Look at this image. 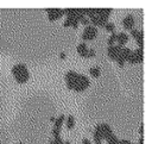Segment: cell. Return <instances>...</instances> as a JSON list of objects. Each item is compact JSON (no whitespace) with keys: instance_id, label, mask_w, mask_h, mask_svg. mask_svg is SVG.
Returning a JSON list of instances; mask_svg holds the SVG:
<instances>
[{"instance_id":"1","label":"cell","mask_w":152,"mask_h":144,"mask_svg":"<svg viewBox=\"0 0 152 144\" xmlns=\"http://www.w3.org/2000/svg\"><path fill=\"white\" fill-rule=\"evenodd\" d=\"M64 79H65L66 87L75 92H83L90 86V80L86 75L78 74L74 70H69L65 74Z\"/></svg>"},{"instance_id":"2","label":"cell","mask_w":152,"mask_h":144,"mask_svg":"<svg viewBox=\"0 0 152 144\" xmlns=\"http://www.w3.org/2000/svg\"><path fill=\"white\" fill-rule=\"evenodd\" d=\"M112 8H84V15L95 27L104 26L112 13Z\"/></svg>"},{"instance_id":"3","label":"cell","mask_w":152,"mask_h":144,"mask_svg":"<svg viewBox=\"0 0 152 144\" xmlns=\"http://www.w3.org/2000/svg\"><path fill=\"white\" fill-rule=\"evenodd\" d=\"M12 74L18 83H26L30 79V71L24 63H17L12 67Z\"/></svg>"},{"instance_id":"4","label":"cell","mask_w":152,"mask_h":144,"mask_svg":"<svg viewBox=\"0 0 152 144\" xmlns=\"http://www.w3.org/2000/svg\"><path fill=\"white\" fill-rule=\"evenodd\" d=\"M97 36V27L93 26V25H87L84 26V30L82 32V40H93L95 39Z\"/></svg>"},{"instance_id":"5","label":"cell","mask_w":152,"mask_h":144,"mask_svg":"<svg viewBox=\"0 0 152 144\" xmlns=\"http://www.w3.org/2000/svg\"><path fill=\"white\" fill-rule=\"evenodd\" d=\"M144 61V52H142V49L141 48H138L135 50H133L127 60L128 63L131 64H137V63H141Z\"/></svg>"},{"instance_id":"6","label":"cell","mask_w":152,"mask_h":144,"mask_svg":"<svg viewBox=\"0 0 152 144\" xmlns=\"http://www.w3.org/2000/svg\"><path fill=\"white\" fill-rule=\"evenodd\" d=\"M45 11L48 13V18L50 21H55L64 15V10L62 8H46Z\"/></svg>"},{"instance_id":"7","label":"cell","mask_w":152,"mask_h":144,"mask_svg":"<svg viewBox=\"0 0 152 144\" xmlns=\"http://www.w3.org/2000/svg\"><path fill=\"white\" fill-rule=\"evenodd\" d=\"M95 129L100 132V134H101L102 139H107V138L113 133V132H112L110 126H109L108 124H106V123H102V124L96 125V126H95Z\"/></svg>"},{"instance_id":"8","label":"cell","mask_w":152,"mask_h":144,"mask_svg":"<svg viewBox=\"0 0 152 144\" xmlns=\"http://www.w3.org/2000/svg\"><path fill=\"white\" fill-rule=\"evenodd\" d=\"M121 49H122V46H119L118 44H114L112 46H108V49H107L108 57L110 60H113V61H116V58L119 57V54H120Z\"/></svg>"},{"instance_id":"9","label":"cell","mask_w":152,"mask_h":144,"mask_svg":"<svg viewBox=\"0 0 152 144\" xmlns=\"http://www.w3.org/2000/svg\"><path fill=\"white\" fill-rule=\"evenodd\" d=\"M121 24H122V26H124L125 30L131 31V30L133 29V26H134V18H133V15H132V14H127V15L122 19Z\"/></svg>"},{"instance_id":"10","label":"cell","mask_w":152,"mask_h":144,"mask_svg":"<svg viewBox=\"0 0 152 144\" xmlns=\"http://www.w3.org/2000/svg\"><path fill=\"white\" fill-rule=\"evenodd\" d=\"M128 39H129V37H128V35L125 33V32H120V33L116 35V43H118L119 46H122V48H124L125 44L128 42Z\"/></svg>"},{"instance_id":"11","label":"cell","mask_w":152,"mask_h":144,"mask_svg":"<svg viewBox=\"0 0 152 144\" xmlns=\"http://www.w3.org/2000/svg\"><path fill=\"white\" fill-rule=\"evenodd\" d=\"M131 52H132V50L129 49V48H126V46H124L122 49H121V51H120V54H119V57L118 58H120V60H122V61H127L128 60V57H129V55H131ZM116 58V60H118Z\"/></svg>"},{"instance_id":"12","label":"cell","mask_w":152,"mask_h":144,"mask_svg":"<svg viewBox=\"0 0 152 144\" xmlns=\"http://www.w3.org/2000/svg\"><path fill=\"white\" fill-rule=\"evenodd\" d=\"M76 50H77V52H78V55H80L81 57H87V54H88V46H87L86 43H80V44L77 45Z\"/></svg>"},{"instance_id":"13","label":"cell","mask_w":152,"mask_h":144,"mask_svg":"<svg viewBox=\"0 0 152 144\" xmlns=\"http://www.w3.org/2000/svg\"><path fill=\"white\" fill-rule=\"evenodd\" d=\"M78 21L77 20H75V19H71V18H66L65 20H64V23H63V26L64 27H68V26H71V27H74V29H77L78 27Z\"/></svg>"},{"instance_id":"14","label":"cell","mask_w":152,"mask_h":144,"mask_svg":"<svg viewBox=\"0 0 152 144\" xmlns=\"http://www.w3.org/2000/svg\"><path fill=\"white\" fill-rule=\"evenodd\" d=\"M64 120H65V115L64 114H61V115H58L56 119H55V129H59V130H62V125H63V123H64Z\"/></svg>"},{"instance_id":"15","label":"cell","mask_w":152,"mask_h":144,"mask_svg":"<svg viewBox=\"0 0 152 144\" xmlns=\"http://www.w3.org/2000/svg\"><path fill=\"white\" fill-rule=\"evenodd\" d=\"M65 123H66V129L68 130H72L74 129V126H75V118H74V115H68L66 117V119H65Z\"/></svg>"},{"instance_id":"16","label":"cell","mask_w":152,"mask_h":144,"mask_svg":"<svg viewBox=\"0 0 152 144\" xmlns=\"http://www.w3.org/2000/svg\"><path fill=\"white\" fill-rule=\"evenodd\" d=\"M89 73H90V75H91L93 77H99L100 74H101V70H100L99 67H91V68L89 69Z\"/></svg>"},{"instance_id":"17","label":"cell","mask_w":152,"mask_h":144,"mask_svg":"<svg viewBox=\"0 0 152 144\" xmlns=\"http://www.w3.org/2000/svg\"><path fill=\"white\" fill-rule=\"evenodd\" d=\"M106 140H107V144H119V140H120V139H119L114 133H112Z\"/></svg>"},{"instance_id":"18","label":"cell","mask_w":152,"mask_h":144,"mask_svg":"<svg viewBox=\"0 0 152 144\" xmlns=\"http://www.w3.org/2000/svg\"><path fill=\"white\" fill-rule=\"evenodd\" d=\"M137 44L139 48L142 49V46H144V33L142 32H140V35L137 37Z\"/></svg>"},{"instance_id":"19","label":"cell","mask_w":152,"mask_h":144,"mask_svg":"<svg viewBox=\"0 0 152 144\" xmlns=\"http://www.w3.org/2000/svg\"><path fill=\"white\" fill-rule=\"evenodd\" d=\"M104 30L107 31V32H114V30H115V26H114V24L113 23H110V21H108L106 25H104Z\"/></svg>"},{"instance_id":"20","label":"cell","mask_w":152,"mask_h":144,"mask_svg":"<svg viewBox=\"0 0 152 144\" xmlns=\"http://www.w3.org/2000/svg\"><path fill=\"white\" fill-rule=\"evenodd\" d=\"M115 42H116V33L113 32V33L109 36V38H108V45L112 46V45H114Z\"/></svg>"},{"instance_id":"21","label":"cell","mask_w":152,"mask_h":144,"mask_svg":"<svg viewBox=\"0 0 152 144\" xmlns=\"http://www.w3.org/2000/svg\"><path fill=\"white\" fill-rule=\"evenodd\" d=\"M129 32H131V36H132L134 39H137V37L140 35V31H139V30H137V29H132Z\"/></svg>"},{"instance_id":"22","label":"cell","mask_w":152,"mask_h":144,"mask_svg":"<svg viewBox=\"0 0 152 144\" xmlns=\"http://www.w3.org/2000/svg\"><path fill=\"white\" fill-rule=\"evenodd\" d=\"M78 23H81V24H83L84 26H87V25H89V24H90V21H89V19H88V18H87L86 15H84V17H82V18H81V20H80Z\"/></svg>"},{"instance_id":"23","label":"cell","mask_w":152,"mask_h":144,"mask_svg":"<svg viewBox=\"0 0 152 144\" xmlns=\"http://www.w3.org/2000/svg\"><path fill=\"white\" fill-rule=\"evenodd\" d=\"M52 136L53 138H57V137H61V130L59 129H52Z\"/></svg>"},{"instance_id":"24","label":"cell","mask_w":152,"mask_h":144,"mask_svg":"<svg viewBox=\"0 0 152 144\" xmlns=\"http://www.w3.org/2000/svg\"><path fill=\"white\" fill-rule=\"evenodd\" d=\"M95 56V50L94 49H88V54H87V58H91Z\"/></svg>"},{"instance_id":"25","label":"cell","mask_w":152,"mask_h":144,"mask_svg":"<svg viewBox=\"0 0 152 144\" xmlns=\"http://www.w3.org/2000/svg\"><path fill=\"white\" fill-rule=\"evenodd\" d=\"M50 144H63V140L61 137H57V138H53V140Z\"/></svg>"},{"instance_id":"26","label":"cell","mask_w":152,"mask_h":144,"mask_svg":"<svg viewBox=\"0 0 152 144\" xmlns=\"http://www.w3.org/2000/svg\"><path fill=\"white\" fill-rule=\"evenodd\" d=\"M119 144H133V143L127 139H121V140H119Z\"/></svg>"},{"instance_id":"27","label":"cell","mask_w":152,"mask_h":144,"mask_svg":"<svg viewBox=\"0 0 152 144\" xmlns=\"http://www.w3.org/2000/svg\"><path fill=\"white\" fill-rule=\"evenodd\" d=\"M139 132H140V134H142V132H144V124H140V127H139Z\"/></svg>"},{"instance_id":"28","label":"cell","mask_w":152,"mask_h":144,"mask_svg":"<svg viewBox=\"0 0 152 144\" xmlns=\"http://www.w3.org/2000/svg\"><path fill=\"white\" fill-rule=\"evenodd\" d=\"M82 144H90V142H89V139L83 138V139H82Z\"/></svg>"},{"instance_id":"29","label":"cell","mask_w":152,"mask_h":144,"mask_svg":"<svg viewBox=\"0 0 152 144\" xmlns=\"http://www.w3.org/2000/svg\"><path fill=\"white\" fill-rule=\"evenodd\" d=\"M59 57H61V58H65V54H64V52H62V54L59 55Z\"/></svg>"},{"instance_id":"30","label":"cell","mask_w":152,"mask_h":144,"mask_svg":"<svg viewBox=\"0 0 152 144\" xmlns=\"http://www.w3.org/2000/svg\"><path fill=\"white\" fill-rule=\"evenodd\" d=\"M55 119H56L55 117H51V118H50V121H55Z\"/></svg>"},{"instance_id":"31","label":"cell","mask_w":152,"mask_h":144,"mask_svg":"<svg viewBox=\"0 0 152 144\" xmlns=\"http://www.w3.org/2000/svg\"><path fill=\"white\" fill-rule=\"evenodd\" d=\"M63 144H71L69 140H66V142H63Z\"/></svg>"},{"instance_id":"32","label":"cell","mask_w":152,"mask_h":144,"mask_svg":"<svg viewBox=\"0 0 152 144\" xmlns=\"http://www.w3.org/2000/svg\"><path fill=\"white\" fill-rule=\"evenodd\" d=\"M17 144H25V143H17Z\"/></svg>"},{"instance_id":"33","label":"cell","mask_w":152,"mask_h":144,"mask_svg":"<svg viewBox=\"0 0 152 144\" xmlns=\"http://www.w3.org/2000/svg\"><path fill=\"white\" fill-rule=\"evenodd\" d=\"M95 144H96V143H95Z\"/></svg>"}]
</instances>
